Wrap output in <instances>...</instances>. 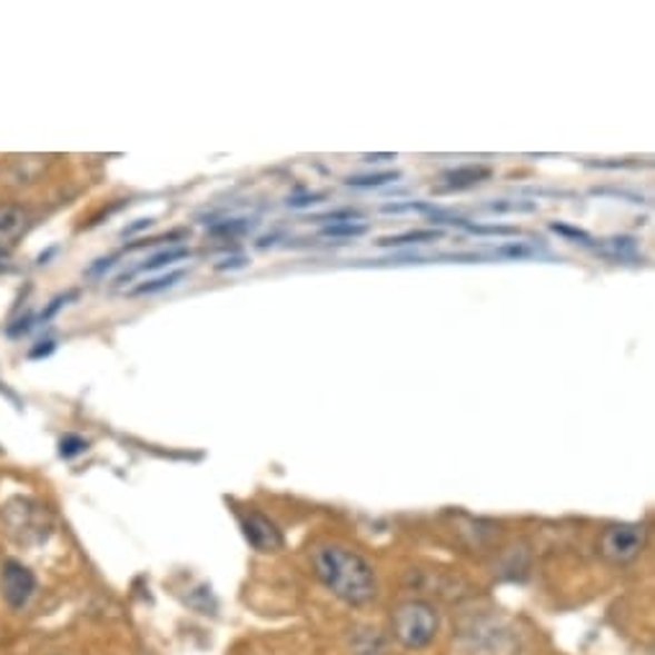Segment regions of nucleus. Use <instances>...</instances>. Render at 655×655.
Listing matches in <instances>:
<instances>
[{
    "instance_id": "obj_1",
    "label": "nucleus",
    "mask_w": 655,
    "mask_h": 655,
    "mask_svg": "<svg viewBox=\"0 0 655 655\" xmlns=\"http://www.w3.org/2000/svg\"><path fill=\"white\" fill-rule=\"evenodd\" d=\"M314 570L337 599L363 607L378 596V578L368 560L345 545H317L311 553Z\"/></svg>"
},
{
    "instance_id": "obj_2",
    "label": "nucleus",
    "mask_w": 655,
    "mask_h": 655,
    "mask_svg": "<svg viewBox=\"0 0 655 655\" xmlns=\"http://www.w3.org/2000/svg\"><path fill=\"white\" fill-rule=\"evenodd\" d=\"M0 525L16 545L34 547L52 535V514L29 496H13L0 507Z\"/></svg>"
},
{
    "instance_id": "obj_3",
    "label": "nucleus",
    "mask_w": 655,
    "mask_h": 655,
    "mask_svg": "<svg viewBox=\"0 0 655 655\" xmlns=\"http://www.w3.org/2000/svg\"><path fill=\"white\" fill-rule=\"evenodd\" d=\"M391 629H394V637L404 645V648L421 651L437 637L439 615L433 604L427 602H419V599L404 602L394 609Z\"/></svg>"
},
{
    "instance_id": "obj_4",
    "label": "nucleus",
    "mask_w": 655,
    "mask_h": 655,
    "mask_svg": "<svg viewBox=\"0 0 655 655\" xmlns=\"http://www.w3.org/2000/svg\"><path fill=\"white\" fill-rule=\"evenodd\" d=\"M645 547V525H633L622 522L604 529L602 535V553L612 563H629L643 553Z\"/></svg>"
},
{
    "instance_id": "obj_5",
    "label": "nucleus",
    "mask_w": 655,
    "mask_h": 655,
    "mask_svg": "<svg viewBox=\"0 0 655 655\" xmlns=\"http://www.w3.org/2000/svg\"><path fill=\"white\" fill-rule=\"evenodd\" d=\"M37 594V576L19 560L0 566V596L11 609H27Z\"/></svg>"
},
{
    "instance_id": "obj_6",
    "label": "nucleus",
    "mask_w": 655,
    "mask_h": 655,
    "mask_svg": "<svg viewBox=\"0 0 655 655\" xmlns=\"http://www.w3.org/2000/svg\"><path fill=\"white\" fill-rule=\"evenodd\" d=\"M239 527H242L245 540L250 543L257 553H278L284 547V533L272 519L265 514L250 509L239 517Z\"/></svg>"
},
{
    "instance_id": "obj_7",
    "label": "nucleus",
    "mask_w": 655,
    "mask_h": 655,
    "mask_svg": "<svg viewBox=\"0 0 655 655\" xmlns=\"http://www.w3.org/2000/svg\"><path fill=\"white\" fill-rule=\"evenodd\" d=\"M29 217L21 206L3 204L0 206V247L11 252V247L19 242V237L27 231Z\"/></svg>"
},
{
    "instance_id": "obj_8",
    "label": "nucleus",
    "mask_w": 655,
    "mask_h": 655,
    "mask_svg": "<svg viewBox=\"0 0 655 655\" xmlns=\"http://www.w3.org/2000/svg\"><path fill=\"white\" fill-rule=\"evenodd\" d=\"M488 178H492V168H484V165H463V168L445 170V186L437 190H466L478 186V182H486Z\"/></svg>"
},
{
    "instance_id": "obj_9",
    "label": "nucleus",
    "mask_w": 655,
    "mask_h": 655,
    "mask_svg": "<svg viewBox=\"0 0 655 655\" xmlns=\"http://www.w3.org/2000/svg\"><path fill=\"white\" fill-rule=\"evenodd\" d=\"M445 231L443 229H411V231H404V235H396V237H384L378 239V247H414V245H429V242H437V239H443Z\"/></svg>"
},
{
    "instance_id": "obj_10",
    "label": "nucleus",
    "mask_w": 655,
    "mask_h": 655,
    "mask_svg": "<svg viewBox=\"0 0 655 655\" xmlns=\"http://www.w3.org/2000/svg\"><path fill=\"white\" fill-rule=\"evenodd\" d=\"M190 250L188 247H170V250H162L152 257H147V260L139 265L137 272H152V270H160L165 265H172V262H180V260H188Z\"/></svg>"
},
{
    "instance_id": "obj_11",
    "label": "nucleus",
    "mask_w": 655,
    "mask_h": 655,
    "mask_svg": "<svg viewBox=\"0 0 655 655\" xmlns=\"http://www.w3.org/2000/svg\"><path fill=\"white\" fill-rule=\"evenodd\" d=\"M363 235H368V224L337 221V224H327V227H321V237H331V239H355Z\"/></svg>"
},
{
    "instance_id": "obj_12",
    "label": "nucleus",
    "mask_w": 655,
    "mask_h": 655,
    "mask_svg": "<svg viewBox=\"0 0 655 655\" xmlns=\"http://www.w3.org/2000/svg\"><path fill=\"white\" fill-rule=\"evenodd\" d=\"M401 178V172H373V176H355V178H347L345 180V186H350V188H363V190H368V188H384V186H388V182H396Z\"/></svg>"
},
{
    "instance_id": "obj_13",
    "label": "nucleus",
    "mask_w": 655,
    "mask_h": 655,
    "mask_svg": "<svg viewBox=\"0 0 655 655\" xmlns=\"http://www.w3.org/2000/svg\"><path fill=\"white\" fill-rule=\"evenodd\" d=\"M188 272L186 270H172V272H168V276H162V278H155V280H147V284H142V286H137L135 291V296H139V294H157V291H165V288H172V286H178L182 278H186Z\"/></svg>"
},
{
    "instance_id": "obj_14",
    "label": "nucleus",
    "mask_w": 655,
    "mask_h": 655,
    "mask_svg": "<svg viewBox=\"0 0 655 655\" xmlns=\"http://www.w3.org/2000/svg\"><path fill=\"white\" fill-rule=\"evenodd\" d=\"M252 219H227V221H219L211 227V235L214 237H239V235H247V231L255 229Z\"/></svg>"
},
{
    "instance_id": "obj_15",
    "label": "nucleus",
    "mask_w": 655,
    "mask_h": 655,
    "mask_svg": "<svg viewBox=\"0 0 655 655\" xmlns=\"http://www.w3.org/2000/svg\"><path fill=\"white\" fill-rule=\"evenodd\" d=\"M550 231H555V235H560V237H566V239H570V242H576V245H584V247H596V242H594V237L588 235V231H584V229H578V227H568V224H560V221H550Z\"/></svg>"
},
{
    "instance_id": "obj_16",
    "label": "nucleus",
    "mask_w": 655,
    "mask_h": 655,
    "mask_svg": "<svg viewBox=\"0 0 655 655\" xmlns=\"http://www.w3.org/2000/svg\"><path fill=\"white\" fill-rule=\"evenodd\" d=\"M463 229L470 231V235H480V237H514L519 235V229L514 227H499V224H463Z\"/></svg>"
},
{
    "instance_id": "obj_17",
    "label": "nucleus",
    "mask_w": 655,
    "mask_h": 655,
    "mask_svg": "<svg viewBox=\"0 0 655 655\" xmlns=\"http://www.w3.org/2000/svg\"><path fill=\"white\" fill-rule=\"evenodd\" d=\"M604 250H609L612 257H619V260H625V257H633L637 245L633 237H615V239H607V242L602 245Z\"/></svg>"
},
{
    "instance_id": "obj_18",
    "label": "nucleus",
    "mask_w": 655,
    "mask_h": 655,
    "mask_svg": "<svg viewBox=\"0 0 655 655\" xmlns=\"http://www.w3.org/2000/svg\"><path fill=\"white\" fill-rule=\"evenodd\" d=\"M496 257H509V260H525V257H535L537 250L535 247H529L525 242H509V245H502L494 250Z\"/></svg>"
},
{
    "instance_id": "obj_19",
    "label": "nucleus",
    "mask_w": 655,
    "mask_h": 655,
    "mask_svg": "<svg viewBox=\"0 0 655 655\" xmlns=\"http://www.w3.org/2000/svg\"><path fill=\"white\" fill-rule=\"evenodd\" d=\"M380 211L384 214H404V211H421V214H439V209L435 204H425V201H409V204H386L380 206Z\"/></svg>"
},
{
    "instance_id": "obj_20",
    "label": "nucleus",
    "mask_w": 655,
    "mask_h": 655,
    "mask_svg": "<svg viewBox=\"0 0 655 655\" xmlns=\"http://www.w3.org/2000/svg\"><path fill=\"white\" fill-rule=\"evenodd\" d=\"M88 450V439H82L78 435H64L60 443V455L62 458H75V455H82Z\"/></svg>"
},
{
    "instance_id": "obj_21",
    "label": "nucleus",
    "mask_w": 655,
    "mask_h": 655,
    "mask_svg": "<svg viewBox=\"0 0 655 655\" xmlns=\"http://www.w3.org/2000/svg\"><path fill=\"white\" fill-rule=\"evenodd\" d=\"M325 201V193H306V196H294V198H288V209H309V206H314V204H321Z\"/></svg>"
},
{
    "instance_id": "obj_22",
    "label": "nucleus",
    "mask_w": 655,
    "mask_h": 655,
    "mask_svg": "<svg viewBox=\"0 0 655 655\" xmlns=\"http://www.w3.org/2000/svg\"><path fill=\"white\" fill-rule=\"evenodd\" d=\"M355 219H363V214L358 209H343V211H331V214H325V217H319L317 221H355Z\"/></svg>"
},
{
    "instance_id": "obj_23",
    "label": "nucleus",
    "mask_w": 655,
    "mask_h": 655,
    "mask_svg": "<svg viewBox=\"0 0 655 655\" xmlns=\"http://www.w3.org/2000/svg\"><path fill=\"white\" fill-rule=\"evenodd\" d=\"M488 211H496V214H502V211H535V204H488L486 206Z\"/></svg>"
},
{
    "instance_id": "obj_24",
    "label": "nucleus",
    "mask_w": 655,
    "mask_h": 655,
    "mask_svg": "<svg viewBox=\"0 0 655 655\" xmlns=\"http://www.w3.org/2000/svg\"><path fill=\"white\" fill-rule=\"evenodd\" d=\"M245 265H247L245 257H229V260H221L217 268L219 270H237V268H245Z\"/></svg>"
},
{
    "instance_id": "obj_25",
    "label": "nucleus",
    "mask_w": 655,
    "mask_h": 655,
    "mask_svg": "<svg viewBox=\"0 0 655 655\" xmlns=\"http://www.w3.org/2000/svg\"><path fill=\"white\" fill-rule=\"evenodd\" d=\"M41 347H37V350H31V358H41V355H49L54 350V343L49 339V343H39Z\"/></svg>"
},
{
    "instance_id": "obj_26",
    "label": "nucleus",
    "mask_w": 655,
    "mask_h": 655,
    "mask_svg": "<svg viewBox=\"0 0 655 655\" xmlns=\"http://www.w3.org/2000/svg\"><path fill=\"white\" fill-rule=\"evenodd\" d=\"M386 160H396V155H365V162H386Z\"/></svg>"
},
{
    "instance_id": "obj_27",
    "label": "nucleus",
    "mask_w": 655,
    "mask_h": 655,
    "mask_svg": "<svg viewBox=\"0 0 655 655\" xmlns=\"http://www.w3.org/2000/svg\"><path fill=\"white\" fill-rule=\"evenodd\" d=\"M6 260H8V250H3V247H0V268H3Z\"/></svg>"
}]
</instances>
